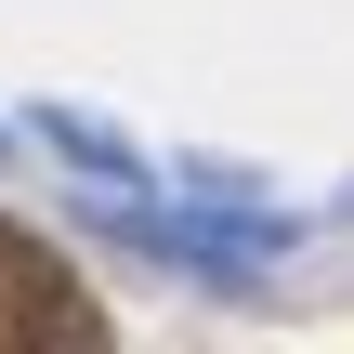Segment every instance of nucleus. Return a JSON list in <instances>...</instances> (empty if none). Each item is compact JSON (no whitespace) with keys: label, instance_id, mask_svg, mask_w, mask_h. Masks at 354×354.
Returning <instances> with one entry per match:
<instances>
[{"label":"nucleus","instance_id":"1","mask_svg":"<svg viewBox=\"0 0 354 354\" xmlns=\"http://www.w3.org/2000/svg\"><path fill=\"white\" fill-rule=\"evenodd\" d=\"M92 223H105L118 250H145V263L197 276V289H263V276L302 250V223H289V210H250L236 184H210V210H145V197H105V184H92Z\"/></svg>","mask_w":354,"mask_h":354},{"label":"nucleus","instance_id":"2","mask_svg":"<svg viewBox=\"0 0 354 354\" xmlns=\"http://www.w3.org/2000/svg\"><path fill=\"white\" fill-rule=\"evenodd\" d=\"M26 131L79 171V184H105V197H145V145L118 131V118H92V105H26Z\"/></svg>","mask_w":354,"mask_h":354},{"label":"nucleus","instance_id":"3","mask_svg":"<svg viewBox=\"0 0 354 354\" xmlns=\"http://www.w3.org/2000/svg\"><path fill=\"white\" fill-rule=\"evenodd\" d=\"M0 158H13V131H0Z\"/></svg>","mask_w":354,"mask_h":354}]
</instances>
